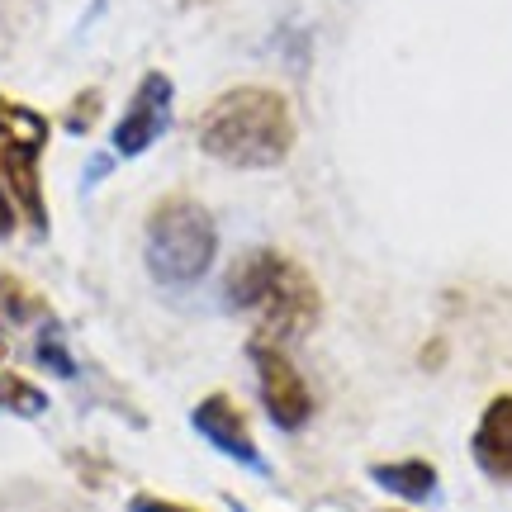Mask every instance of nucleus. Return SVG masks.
Here are the masks:
<instances>
[{"instance_id": "obj_6", "label": "nucleus", "mask_w": 512, "mask_h": 512, "mask_svg": "<svg viewBox=\"0 0 512 512\" xmlns=\"http://www.w3.org/2000/svg\"><path fill=\"white\" fill-rule=\"evenodd\" d=\"M171 105H176V86H171V76L147 72L143 81H138L133 100H128V110L119 114V124H114V133H110L114 157H143L147 147L171 128Z\"/></svg>"}, {"instance_id": "obj_13", "label": "nucleus", "mask_w": 512, "mask_h": 512, "mask_svg": "<svg viewBox=\"0 0 512 512\" xmlns=\"http://www.w3.org/2000/svg\"><path fill=\"white\" fill-rule=\"evenodd\" d=\"M95 114H100V91H81L76 105L67 110V128H72V133H86V128L95 124Z\"/></svg>"}, {"instance_id": "obj_15", "label": "nucleus", "mask_w": 512, "mask_h": 512, "mask_svg": "<svg viewBox=\"0 0 512 512\" xmlns=\"http://www.w3.org/2000/svg\"><path fill=\"white\" fill-rule=\"evenodd\" d=\"M19 223V209H15V195H10V185H5V176H0V242L15 233Z\"/></svg>"}, {"instance_id": "obj_1", "label": "nucleus", "mask_w": 512, "mask_h": 512, "mask_svg": "<svg viewBox=\"0 0 512 512\" xmlns=\"http://www.w3.org/2000/svg\"><path fill=\"white\" fill-rule=\"evenodd\" d=\"M195 138L204 157L233 171H271L294 152V110L271 86H233L204 105Z\"/></svg>"}, {"instance_id": "obj_8", "label": "nucleus", "mask_w": 512, "mask_h": 512, "mask_svg": "<svg viewBox=\"0 0 512 512\" xmlns=\"http://www.w3.org/2000/svg\"><path fill=\"white\" fill-rule=\"evenodd\" d=\"M470 456L489 479L512 484V394H498L475 422L470 437Z\"/></svg>"}, {"instance_id": "obj_4", "label": "nucleus", "mask_w": 512, "mask_h": 512, "mask_svg": "<svg viewBox=\"0 0 512 512\" xmlns=\"http://www.w3.org/2000/svg\"><path fill=\"white\" fill-rule=\"evenodd\" d=\"M48 133H53V124L38 110L0 95V176L10 185L19 214L34 223V233H48V200H43V176H38V157L48 147Z\"/></svg>"}, {"instance_id": "obj_5", "label": "nucleus", "mask_w": 512, "mask_h": 512, "mask_svg": "<svg viewBox=\"0 0 512 512\" xmlns=\"http://www.w3.org/2000/svg\"><path fill=\"white\" fill-rule=\"evenodd\" d=\"M256 366V389H261V408H266V418L280 427V432H299V427H309L313 418V394L304 375L294 370V361L280 351V342H266V337H256L252 347H247Z\"/></svg>"}, {"instance_id": "obj_10", "label": "nucleus", "mask_w": 512, "mask_h": 512, "mask_svg": "<svg viewBox=\"0 0 512 512\" xmlns=\"http://www.w3.org/2000/svg\"><path fill=\"white\" fill-rule=\"evenodd\" d=\"M0 408L5 413H19V418H38L48 399H43V389H34L29 380H19V375H0Z\"/></svg>"}, {"instance_id": "obj_14", "label": "nucleus", "mask_w": 512, "mask_h": 512, "mask_svg": "<svg viewBox=\"0 0 512 512\" xmlns=\"http://www.w3.org/2000/svg\"><path fill=\"white\" fill-rule=\"evenodd\" d=\"M128 512H195V508L171 503V498H157V494H138V498H128Z\"/></svg>"}, {"instance_id": "obj_16", "label": "nucleus", "mask_w": 512, "mask_h": 512, "mask_svg": "<svg viewBox=\"0 0 512 512\" xmlns=\"http://www.w3.org/2000/svg\"><path fill=\"white\" fill-rule=\"evenodd\" d=\"M110 166H114V157H91V166H86V185H95L100 176H110Z\"/></svg>"}, {"instance_id": "obj_12", "label": "nucleus", "mask_w": 512, "mask_h": 512, "mask_svg": "<svg viewBox=\"0 0 512 512\" xmlns=\"http://www.w3.org/2000/svg\"><path fill=\"white\" fill-rule=\"evenodd\" d=\"M38 361H43L48 370H57V375H67V380L76 375L72 351H62V332H57V323H43V332H38Z\"/></svg>"}, {"instance_id": "obj_7", "label": "nucleus", "mask_w": 512, "mask_h": 512, "mask_svg": "<svg viewBox=\"0 0 512 512\" xmlns=\"http://www.w3.org/2000/svg\"><path fill=\"white\" fill-rule=\"evenodd\" d=\"M190 422H195V432H200L219 456L238 460L242 470H252V475H271V465H266V456L256 451L252 432H247V418H242V408L228 394H209V399L195 403V413H190Z\"/></svg>"}, {"instance_id": "obj_11", "label": "nucleus", "mask_w": 512, "mask_h": 512, "mask_svg": "<svg viewBox=\"0 0 512 512\" xmlns=\"http://www.w3.org/2000/svg\"><path fill=\"white\" fill-rule=\"evenodd\" d=\"M29 313H43V304H38L19 280L0 275V318H5V323H29Z\"/></svg>"}, {"instance_id": "obj_2", "label": "nucleus", "mask_w": 512, "mask_h": 512, "mask_svg": "<svg viewBox=\"0 0 512 512\" xmlns=\"http://www.w3.org/2000/svg\"><path fill=\"white\" fill-rule=\"evenodd\" d=\"M228 309L247 313L266 342L313 332L323 318V294L313 275L275 247H252L228 271Z\"/></svg>"}, {"instance_id": "obj_9", "label": "nucleus", "mask_w": 512, "mask_h": 512, "mask_svg": "<svg viewBox=\"0 0 512 512\" xmlns=\"http://www.w3.org/2000/svg\"><path fill=\"white\" fill-rule=\"evenodd\" d=\"M370 479L380 484L384 494L403 498V503H427L437 494V465L432 460H384V465H370Z\"/></svg>"}, {"instance_id": "obj_3", "label": "nucleus", "mask_w": 512, "mask_h": 512, "mask_svg": "<svg viewBox=\"0 0 512 512\" xmlns=\"http://www.w3.org/2000/svg\"><path fill=\"white\" fill-rule=\"evenodd\" d=\"M143 256L147 271L157 285L185 290L209 275L214 256H219V228L214 214L190 195H166L152 214H147V233H143Z\"/></svg>"}]
</instances>
